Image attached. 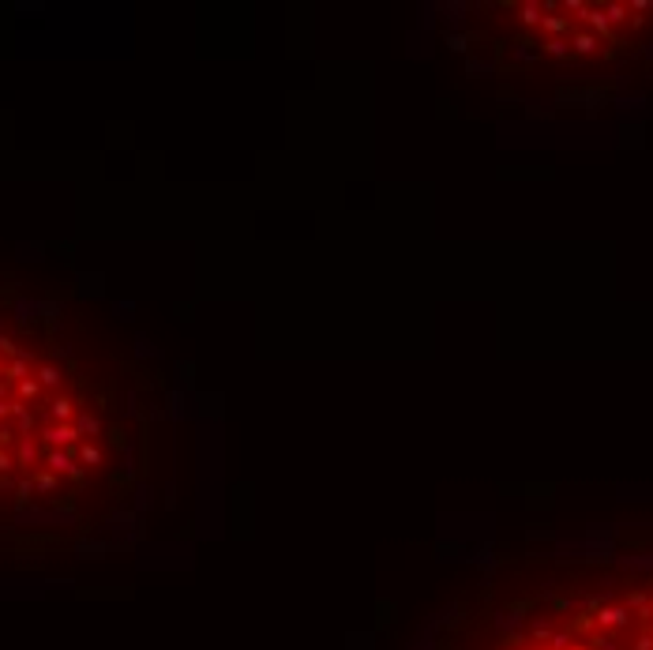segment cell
<instances>
[{"label": "cell", "mask_w": 653, "mask_h": 650, "mask_svg": "<svg viewBox=\"0 0 653 650\" xmlns=\"http://www.w3.org/2000/svg\"><path fill=\"white\" fill-rule=\"evenodd\" d=\"M41 440H46V451H68L72 443H79V429L72 425H53V421H46L41 425Z\"/></svg>", "instance_id": "6da1fadb"}, {"label": "cell", "mask_w": 653, "mask_h": 650, "mask_svg": "<svg viewBox=\"0 0 653 650\" xmlns=\"http://www.w3.org/2000/svg\"><path fill=\"white\" fill-rule=\"evenodd\" d=\"M46 470L49 474H64V478H72V481H83V467L75 462V455H72V448L68 451H46Z\"/></svg>", "instance_id": "7a4b0ae2"}, {"label": "cell", "mask_w": 653, "mask_h": 650, "mask_svg": "<svg viewBox=\"0 0 653 650\" xmlns=\"http://www.w3.org/2000/svg\"><path fill=\"white\" fill-rule=\"evenodd\" d=\"M19 523H75V512L72 507H60V512H46V507H23L15 512Z\"/></svg>", "instance_id": "3957f363"}, {"label": "cell", "mask_w": 653, "mask_h": 650, "mask_svg": "<svg viewBox=\"0 0 653 650\" xmlns=\"http://www.w3.org/2000/svg\"><path fill=\"white\" fill-rule=\"evenodd\" d=\"M12 459H15V467H19V470L38 467V459H41L38 440H34V436H19V440H15V448H12Z\"/></svg>", "instance_id": "277c9868"}, {"label": "cell", "mask_w": 653, "mask_h": 650, "mask_svg": "<svg viewBox=\"0 0 653 650\" xmlns=\"http://www.w3.org/2000/svg\"><path fill=\"white\" fill-rule=\"evenodd\" d=\"M72 417H75V403H72V398H64V395H57V398L49 403L46 421H53V425H68Z\"/></svg>", "instance_id": "5b68a950"}, {"label": "cell", "mask_w": 653, "mask_h": 650, "mask_svg": "<svg viewBox=\"0 0 653 650\" xmlns=\"http://www.w3.org/2000/svg\"><path fill=\"white\" fill-rule=\"evenodd\" d=\"M30 361H34L30 353H19L15 361H8L4 380H8V384H23V380H30V376H34V372H30Z\"/></svg>", "instance_id": "8992f818"}, {"label": "cell", "mask_w": 653, "mask_h": 650, "mask_svg": "<svg viewBox=\"0 0 653 650\" xmlns=\"http://www.w3.org/2000/svg\"><path fill=\"white\" fill-rule=\"evenodd\" d=\"M582 19L590 23V34H593V38H612V27H608V19H605L601 8H590V4H586Z\"/></svg>", "instance_id": "52a82bcc"}, {"label": "cell", "mask_w": 653, "mask_h": 650, "mask_svg": "<svg viewBox=\"0 0 653 650\" xmlns=\"http://www.w3.org/2000/svg\"><path fill=\"white\" fill-rule=\"evenodd\" d=\"M34 380H38V387H41V391H53V387H60L64 384V372H60V368L57 365H38L34 368Z\"/></svg>", "instance_id": "ba28073f"}, {"label": "cell", "mask_w": 653, "mask_h": 650, "mask_svg": "<svg viewBox=\"0 0 653 650\" xmlns=\"http://www.w3.org/2000/svg\"><path fill=\"white\" fill-rule=\"evenodd\" d=\"M12 316L19 323H30L34 316H41V301H30V297H15L12 301Z\"/></svg>", "instance_id": "9c48e42d"}, {"label": "cell", "mask_w": 653, "mask_h": 650, "mask_svg": "<svg viewBox=\"0 0 653 650\" xmlns=\"http://www.w3.org/2000/svg\"><path fill=\"white\" fill-rule=\"evenodd\" d=\"M72 425L79 429V436H98V432H102V417L98 414H75Z\"/></svg>", "instance_id": "30bf717a"}, {"label": "cell", "mask_w": 653, "mask_h": 650, "mask_svg": "<svg viewBox=\"0 0 653 650\" xmlns=\"http://www.w3.org/2000/svg\"><path fill=\"white\" fill-rule=\"evenodd\" d=\"M30 481H34V493H41V496H53V493L60 489L57 474H49V470H38V474H34V478H30Z\"/></svg>", "instance_id": "8fae6325"}, {"label": "cell", "mask_w": 653, "mask_h": 650, "mask_svg": "<svg viewBox=\"0 0 653 650\" xmlns=\"http://www.w3.org/2000/svg\"><path fill=\"white\" fill-rule=\"evenodd\" d=\"M541 27L548 30L552 38H563V34H567V30H571V23H567V19H563V15H541Z\"/></svg>", "instance_id": "7c38bea8"}, {"label": "cell", "mask_w": 653, "mask_h": 650, "mask_svg": "<svg viewBox=\"0 0 653 650\" xmlns=\"http://www.w3.org/2000/svg\"><path fill=\"white\" fill-rule=\"evenodd\" d=\"M597 46H601V38H593L590 30H579V34L571 38V49H574V53H593Z\"/></svg>", "instance_id": "4fadbf2b"}, {"label": "cell", "mask_w": 653, "mask_h": 650, "mask_svg": "<svg viewBox=\"0 0 653 650\" xmlns=\"http://www.w3.org/2000/svg\"><path fill=\"white\" fill-rule=\"evenodd\" d=\"M19 398H23L27 406H30V403H38V398H41V387H38V380H34V376L19 384Z\"/></svg>", "instance_id": "5bb4252c"}, {"label": "cell", "mask_w": 653, "mask_h": 650, "mask_svg": "<svg viewBox=\"0 0 653 650\" xmlns=\"http://www.w3.org/2000/svg\"><path fill=\"white\" fill-rule=\"evenodd\" d=\"M541 12H544L541 4H522V8H518V19H522L526 27H537V23H541Z\"/></svg>", "instance_id": "9a60e30c"}, {"label": "cell", "mask_w": 653, "mask_h": 650, "mask_svg": "<svg viewBox=\"0 0 653 650\" xmlns=\"http://www.w3.org/2000/svg\"><path fill=\"white\" fill-rule=\"evenodd\" d=\"M544 53H548V57H567L571 41L567 38H548V41H544Z\"/></svg>", "instance_id": "2e32d148"}, {"label": "cell", "mask_w": 653, "mask_h": 650, "mask_svg": "<svg viewBox=\"0 0 653 650\" xmlns=\"http://www.w3.org/2000/svg\"><path fill=\"white\" fill-rule=\"evenodd\" d=\"M79 462H83V467H98V462H102V451H98L94 443H83V448H79Z\"/></svg>", "instance_id": "e0dca14e"}, {"label": "cell", "mask_w": 653, "mask_h": 650, "mask_svg": "<svg viewBox=\"0 0 653 650\" xmlns=\"http://www.w3.org/2000/svg\"><path fill=\"white\" fill-rule=\"evenodd\" d=\"M19 353H23V350H19V346L8 339V334H0V357H4V361H15Z\"/></svg>", "instance_id": "ac0fdd59"}, {"label": "cell", "mask_w": 653, "mask_h": 650, "mask_svg": "<svg viewBox=\"0 0 653 650\" xmlns=\"http://www.w3.org/2000/svg\"><path fill=\"white\" fill-rule=\"evenodd\" d=\"M601 12H605V19H608V27H612V23H624V19H627V8H624V4H608V8H601Z\"/></svg>", "instance_id": "d6986e66"}, {"label": "cell", "mask_w": 653, "mask_h": 650, "mask_svg": "<svg viewBox=\"0 0 653 650\" xmlns=\"http://www.w3.org/2000/svg\"><path fill=\"white\" fill-rule=\"evenodd\" d=\"M15 470V459H12V451H4L0 448V478H8V474Z\"/></svg>", "instance_id": "ffe728a7"}, {"label": "cell", "mask_w": 653, "mask_h": 650, "mask_svg": "<svg viewBox=\"0 0 653 650\" xmlns=\"http://www.w3.org/2000/svg\"><path fill=\"white\" fill-rule=\"evenodd\" d=\"M15 496H19V500H23V504H27L30 496H34V481H30V478H23V481L15 485Z\"/></svg>", "instance_id": "44dd1931"}, {"label": "cell", "mask_w": 653, "mask_h": 650, "mask_svg": "<svg viewBox=\"0 0 653 650\" xmlns=\"http://www.w3.org/2000/svg\"><path fill=\"white\" fill-rule=\"evenodd\" d=\"M147 507H150V489L147 485H139L136 489V512H147Z\"/></svg>", "instance_id": "7402d4cb"}, {"label": "cell", "mask_w": 653, "mask_h": 650, "mask_svg": "<svg viewBox=\"0 0 653 650\" xmlns=\"http://www.w3.org/2000/svg\"><path fill=\"white\" fill-rule=\"evenodd\" d=\"M158 350L150 346V339H136V357H154Z\"/></svg>", "instance_id": "603a6c76"}, {"label": "cell", "mask_w": 653, "mask_h": 650, "mask_svg": "<svg viewBox=\"0 0 653 650\" xmlns=\"http://www.w3.org/2000/svg\"><path fill=\"white\" fill-rule=\"evenodd\" d=\"M41 316H46V320H57V316H60V305H57V301H41Z\"/></svg>", "instance_id": "cb8c5ba5"}, {"label": "cell", "mask_w": 653, "mask_h": 650, "mask_svg": "<svg viewBox=\"0 0 653 650\" xmlns=\"http://www.w3.org/2000/svg\"><path fill=\"white\" fill-rule=\"evenodd\" d=\"M124 414H128V417H136V414H139V398H136L132 391L124 395Z\"/></svg>", "instance_id": "d4e9b609"}, {"label": "cell", "mask_w": 653, "mask_h": 650, "mask_svg": "<svg viewBox=\"0 0 653 650\" xmlns=\"http://www.w3.org/2000/svg\"><path fill=\"white\" fill-rule=\"evenodd\" d=\"M117 312H121V320H132V312H136V301H121V305H117Z\"/></svg>", "instance_id": "484cf974"}, {"label": "cell", "mask_w": 653, "mask_h": 650, "mask_svg": "<svg viewBox=\"0 0 653 650\" xmlns=\"http://www.w3.org/2000/svg\"><path fill=\"white\" fill-rule=\"evenodd\" d=\"M124 474H136V455H132V448H124Z\"/></svg>", "instance_id": "4316f807"}, {"label": "cell", "mask_w": 653, "mask_h": 650, "mask_svg": "<svg viewBox=\"0 0 653 650\" xmlns=\"http://www.w3.org/2000/svg\"><path fill=\"white\" fill-rule=\"evenodd\" d=\"M451 49H454V53H466L470 46H466V38H462V34H454V38H451Z\"/></svg>", "instance_id": "83f0119b"}, {"label": "cell", "mask_w": 653, "mask_h": 650, "mask_svg": "<svg viewBox=\"0 0 653 650\" xmlns=\"http://www.w3.org/2000/svg\"><path fill=\"white\" fill-rule=\"evenodd\" d=\"M563 8H567V12H579V15L586 12V4H582V0H567V4H563Z\"/></svg>", "instance_id": "f1b7e54d"}, {"label": "cell", "mask_w": 653, "mask_h": 650, "mask_svg": "<svg viewBox=\"0 0 653 650\" xmlns=\"http://www.w3.org/2000/svg\"><path fill=\"white\" fill-rule=\"evenodd\" d=\"M8 417H12V410H8V398H4V403H0V425H4Z\"/></svg>", "instance_id": "f546056e"}, {"label": "cell", "mask_w": 653, "mask_h": 650, "mask_svg": "<svg viewBox=\"0 0 653 650\" xmlns=\"http://www.w3.org/2000/svg\"><path fill=\"white\" fill-rule=\"evenodd\" d=\"M4 372H8V361H4V357H0V380H4Z\"/></svg>", "instance_id": "4dcf8cb0"}]
</instances>
